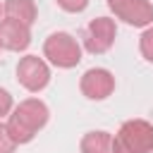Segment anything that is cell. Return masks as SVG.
<instances>
[{"label":"cell","mask_w":153,"mask_h":153,"mask_svg":"<svg viewBox=\"0 0 153 153\" xmlns=\"http://www.w3.org/2000/svg\"><path fill=\"white\" fill-rule=\"evenodd\" d=\"M115 36H117L115 19H110V17H96V19L88 22V26L84 31V48L91 55H103V53H108L112 48Z\"/></svg>","instance_id":"4"},{"label":"cell","mask_w":153,"mask_h":153,"mask_svg":"<svg viewBox=\"0 0 153 153\" xmlns=\"http://www.w3.org/2000/svg\"><path fill=\"white\" fill-rule=\"evenodd\" d=\"M5 7V17L7 19H17L26 26H31L38 17V10H36V2L33 0H5L2 2Z\"/></svg>","instance_id":"9"},{"label":"cell","mask_w":153,"mask_h":153,"mask_svg":"<svg viewBox=\"0 0 153 153\" xmlns=\"http://www.w3.org/2000/svg\"><path fill=\"white\" fill-rule=\"evenodd\" d=\"M43 55L60 69H72L81 62V45L67 31H55L43 43Z\"/></svg>","instance_id":"3"},{"label":"cell","mask_w":153,"mask_h":153,"mask_svg":"<svg viewBox=\"0 0 153 153\" xmlns=\"http://www.w3.org/2000/svg\"><path fill=\"white\" fill-rule=\"evenodd\" d=\"M17 81L31 91V93H38L43 91L48 84H50V69L45 65V60H41L38 55H26L19 60L17 65Z\"/></svg>","instance_id":"6"},{"label":"cell","mask_w":153,"mask_h":153,"mask_svg":"<svg viewBox=\"0 0 153 153\" xmlns=\"http://www.w3.org/2000/svg\"><path fill=\"white\" fill-rule=\"evenodd\" d=\"M17 141L12 139V134H10V129H7V124H2L0 122V153H14L17 151Z\"/></svg>","instance_id":"12"},{"label":"cell","mask_w":153,"mask_h":153,"mask_svg":"<svg viewBox=\"0 0 153 153\" xmlns=\"http://www.w3.org/2000/svg\"><path fill=\"white\" fill-rule=\"evenodd\" d=\"M50 110L43 100L38 98H26L22 100L7 117V129L17 143H29L45 124H48Z\"/></svg>","instance_id":"1"},{"label":"cell","mask_w":153,"mask_h":153,"mask_svg":"<svg viewBox=\"0 0 153 153\" xmlns=\"http://www.w3.org/2000/svg\"><path fill=\"white\" fill-rule=\"evenodd\" d=\"M0 48H2V45H0Z\"/></svg>","instance_id":"16"},{"label":"cell","mask_w":153,"mask_h":153,"mask_svg":"<svg viewBox=\"0 0 153 153\" xmlns=\"http://www.w3.org/2000/svg\"><path fill=\"white\" fill-rule=\"evenodd\" d=\"M108 7L129 26L146 29L153 24V5L148 0H108Z\"/></svg>","instance_id":"5"},{"label":"cell","mask_w":153,"mask_h":153,"mask_svg":"<svg viewBox=\"0 0 153 153\" xmlns=\"http://www.w3.org/2000/svg\"><path fill=\"white\" fill-rule=\"evenodd\" d=\"M31 43V26L17 22V19H0V45L12 53L26 50Z\"/></svg>","instance_id":"8"},{"label":"cell","mask_w":153,"mask_h":153,"mask_svg":"<svg viewBox=\"0 0 153 153\" xmlns=\"http://www.w3.org/2000/svg\"><path fill=\"white\" fill-rule=\"evenodd\" d=\"M139 50H141L146 62H153V24L143 29V33L139 38Z\"/></svg>","instance_id":"11"},{"label":"cell","mask_w":153,"mask_h":153,"mask_svg":"<svg viewBox=\"0 0 153 153\" xmlns=\"http://www.w3.org/2000/svg\"><path fill=\"white\" fill-rule=\"evenodd\" d=\"M65 12H84L86 7H88V0H55Z\"/></svg>","instance_id":"13"},{"label":"cell","mask_w":153,"mask_h":153,"mask_svg":"<svg viewBox=\"0 0 153 153\" xmlns=\"http://www.w3.org/2000/svg\"><path fill=\"white\" fill-rule=\"evenodd\" d=\"M2 14H5V7H2V5H0V17H2Z\"/></svg>","instance_id":"15"},{"label":"cell","mask_w":153,"mask_h":153,"mask_svg":"<svg viewBox=\"0 0 153 153\" xmlns=\"http://www.w3.org/2000/svg\"><path fill=\"white\" fill-rule=\"evenodd\" d=\"M81 153H112V134L110 131H88L79 143Z\"/></svg>","instance_id":"10"},{"label":"cell","mask_w":153,"mask_h":153,"mask_svg":"<svg viewBox=\"0 0 153 153\" xmlns=\"http://www.w3.org/2000/svg\"><path fill=\"white\" fill-rule=\"evenodd\" d=\"M112 153H153V124L127 120L112 136Z\"/></svg>","instance_id":"2"},{"label":"cell","mask_w":153,"mask_h":153,"mask_svg":"<svg viewBox=\"0 0 153 153\" xmlns=\"http://www.w3.org/2000/svg\"><path fill=\"white\" fill-rule=\"evenodd\" d=\"M12 110H14V103H12V96H10V91L0 88V120H2L5 115H10Z\"/></svg>","instance_id":"14"},{"label":"cell","mask_w":153,"mask_h":153,"mask_svg":"<svg viewBox=\"0 0 153 153\" xmlns=\"http://www.w3.org/2000/svg\"><path fill=\"white\" fill-rule=\"evenodd\" d=\"M79 88L81 93L88 98V100H105L112 91H115V76L110 69H103V67H91L81 74V81H79Z\"/></svg>","instance_id":"7"}]
</instances>
